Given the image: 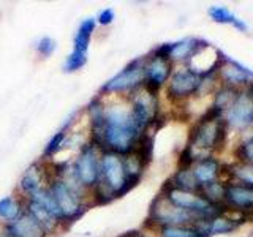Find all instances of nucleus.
<instances>
[{
    "instance_id": "13",
    "label": "nucleus",
    "mask_w": 253,
    "mask_h": 237,
    "mask_svg": "<svg viewBox=\"0 0 253 237\" xmlns=\"http://www.w3.org/2000/svg\"><path fill=\"white\" fill-rule=\"evenodd\" d=\"M218 78L223 81L225 87H231V89L239 90L241 87H247L253 81V73L241 65L239 62L231 60L229 57H225L221 65L218 68Z\"/></svg>"
},
{
    "instance_id": "12",
    "label": "nucleus",
    "mask_w": 253,
    "mask_h": 237,
    "mask_svg": "<svg viewBox=\"0 0 253 237\" xmlns=\"http://www.w3.org/2000/svg\"><path fill=\"white\" fill-rule=\"evenodd\" d=\"M223 201L226 207L239 210L242 215H247L253 212V187L239 184V182H226Z\"/></svg>"
},
{
    "instance_id": "27",
    "label": "nucleus",
    "mask_w": 253,
    "mask_h": 237,
    "mask_svg": "<svg viewBox=\"0 0 253 237\" xmlns=\"http://www.w3.org/2000/svg\"><path fill=\"white\" fill-rule=\"evenodd\" d=\"M236 157L239 163H253V136L245 139L236 149Z\"/></svg>"
},
{
    "instance_id": "5",
    "label": "nucleus",
    "mask_w": 253,
    "mask_h": 237,
    "mask_svg": "<svg viewBox=\"0 0 253 237\" xmlns=\"http://www.w3.org/2000/svg\"><path fill=\"white\" fill-rule=\"evenodd\" d=\"M100 158H101L100 150L95 149L89 141H85L79 146L78 155L73 160V163H71V171H73L75 179L89 193L101 180Z\"/></svg>"
},
{
    "instance_id": "7",
    "label": "nucleus",
    "mask_w": 253,
    "mask_h": 237,
    "mask_svg": "<svg viewBox=\"0 0 253 237\" xmlns=\"http://www.w3.org/2000/svg\"><path fill=\"white\" fill-rule=\"evenodd\" d=\"M100 168H101L100 185L105 187L113 195L114 199L124 198L126 193L131 192V188L126 184L124 157L113 152H103L100 158Z\"/></svg>"
},
{
    "instance_id": "8",
    "label": "nucleus",
    "mask_w": 253,
    "mask_h": 237,
    "mask_svg": "<svg viewBox=\"0 0 253 237\" xmlns=\"http://www.w3.org/2000/svg\"><path fill=\"white\" fill-rule=\"evenodd\" d=\"M204 76L196 73L192 68H180L174 70L166 84V95L172 103H182L187 101L195 95L203 90Z\"/></svg>"
},
{
    "instance_id": "10",
    "label": "nucleus",
    "mask_w": 253,
    "mask_h": 237,
    "mask_svg": "<svg viewBox=\"0 0 253 237\" xmlns=\"http://www.w3.org/2000/svg\"><path fill=\"white\" fill-rule=\"evenodd\" d=\"M225 118L228 126L234 130H245L253 123V97L247 90H239L234 101L225 111Z\"/></svg>"
},
{
    "instance_id": "21",
    "label": "nucleus",
    "mask_w": 253,
    "mask_h": 237,
    "mask_svg": "<svg viewBox=\"0 0 253 237\" xmlns=\"http://www.w3.org/2000/svg\"><path fill=\"white\" fill-rule=\"evenodd\" d=\"M208 14L209 18L213 21V22H218V24H229V26H233L234 29L241 30V32H247L249 27L247 24H245L242 19H239L237 16L231 11L228 10L226 6H221V5H213L208 10Z\"/></svg>"
},
{
    "instance_id": "11",
    "label": "nucleus",
    "mask_w": 253,
    "mask_h": 237,
    "mask_svg": "<svg viewBox=\"0 0 253 237\" xmlns=\"http://www.w3.org/2000/svg\"><path fill=\"white\" fill-rule=\"evenodd\" d=\"M49 179H51V172L49 168H47V161L44 160L35 161L22 172L18 184V192L24 199H27L32 195L38 193L40 190L46 188Z\"/></svg>"
},
{
    "instance_id": "15",
    "label": "nucleus",
    "mask_w": 253,
    "mask_h": 237,
    "mask_svg": "<svg viewBox=\"0 0 253 237\" xmlns=\"http://www.w3.org/2000/svg\"><path fill=\"white\" fill-rule=\"evenodd\" d=\"M192 172H193L196 184L200 185V190H201L206 185L218 182L220 176L223 174V166L218 161V158L209 155L195 161V164L192 166Z\"/></svg>"
},
{
    "instance_id": "25",
    "label": "nucleus",
    "mask_w": 253,
    "mask_h": 237,
    "mask_svg": "<svg viewBox=\"0 0 253 237\" xmlns=\"http://www.w3.org/2000/svg\"><path fill=\"white\" fill-rule=\"evenodd\" d=\"M89 62V52H81L73 49L67 57L65 62H63V71L65 73H76L81 68H84Z\"/></svg>"
},
{
    "instance_id": "6",
    "label": "nucleus",
    "mask_w": 253,
    "mask_h": 237,
    "mask_svg": "<svg viewBox=\"0 0 253 237\" xmlns=\"http://www.w3.org/2000/svg\"><path fill=\"white\" fill-rule=\"evenodd\" d=\"M198 221L192 213L182 210L171 204L163 195L158 193L149 205V215L146 218V228H163V226H182L190 225L196 226Z\"/></svg>"
},
{
    "instance_id": "14",
    "label": "nucleus",
    "mask_w": 253,
    "mask_h": 237,
    "mask_svg": "<svg viewBox=\"0 0 253 237\" xmlns=\"http://www.w3.org/2000/svg\"><path fill=\"white\" fill-rule=\"evenodd\" d=\"M208 46L209 43L201 38H182L176 43H169V60L172 63H190L195 59V55H198Z\"/></svg>"
},
{
    "instance_id": "17",
    "label": "nucleus",
    "mask_w": 253,
    "mask_h": 237,
    "mask_svg": "<svg viewBox=\"0 0 253 237\" xmlns=\"http://www.w3.org/2000/svg\"><path fill=\"white\" fill-rule=\"evenodd\" d=\"M78 114H79V111H75V113L62 123L60 128L52 134V138L47 141V144L44 146V150H43V160L44 161L52 160V158L59 152H62L63 146H67V141L70 138L71 128H73V125L78 118Z\"/></svg>"
},
{
    "instance_id": "23",
    "label": "nucleus",
    "mask_w": 253,
    "mask_h": 237,
    "mask_svg": "<svg viewBox=\"0 0 253 237\" xmlns=\"http://www.w3.org/2000/svg\"><path fill=\"white\" fill-rule=\"evenodd\" d=\"M229 169V182H239L244 185L253 187V163H236L233 166H228Z\"/></svg>"
},
{
    "instance_id": "22",
    "label": "nucleus",
    "mask_w": 253,
    "mask_h": 237,
    "mask_svg": "<svg viewBox=\"0 0 253 237\" xmlns=\"http://www.w3.org/2000/svg\"><path fill=\"white\" fill-rule=\"evenodd\" d=\"M171 187L182 190V192H190V193H200V185L196 184L193 177L192 168H177V171L168 179Z\"/></svg>"
},
{
    "instance_id": "3",
    "label": "nucleus",
    "mask_w": 253,
    "mask_h": 237,
    "mask_svg": "<svg viewBox=\"0 0 253 237\" xmlns=\"http://www.w3.org/2000/svg\"><path fill=\"white\" fill-rule=\"evenodd\" d=\"M144 62L146 55H141L130 60L126 65L114 75L111 79L100 87V97H111V95H119V97H128L130 93L136 92L144 85Z\"/></svg>"
},
{
    "instance_id": "30",
    "label": "nucleus",
    "mask_w": 253,
    "mask_h": 237,
    "mask_svg": "<svg viewBox=\"0 0 253 237\" xmlns=\"http://www.w3.org/2000/svg\"><path fill=\"white\" fill-rule=\"evenodd\" d=\"M133 234H134V231H128V233H124L121 236H117V237H133Z\"/></svg>"
},
{
    "instance_id": "19",
    "label": "nucleus",
    "mask_w": 253,
    "mask_h": 237,
    "mask_svg": "<svg viewBox=\"0 0 253 237\" xmlns=\"http://www.w3.org/2000/svg\"><path fill=\"white\" fill-rule=\"evenodd\" d=\"M26 212V199L21 195H10L0 199V220L5 225L13 223Z\"/></svg>"
},
{
    "instance_id": "4",
    "label": "nucleus",
    "mask_w": 253,
    "mask_h": 237,
    "mask_svg": "<svg viewBox=\"0 0 253 237\" xmlns=\"http://www.w3.org/2000/svg\"><path fill=\"white\" fill-rule=\"evenodd\" d=\"M128 103L131 116L134 122L142 131L158 130L162 126V113H160V101H158V95L146 90L141 87L136 92L130 93L125 97Z\"/></svg>"
},
{
    "instance_id": "24",
    "label": "nucleus",
    "mask_w": 253,
    "mask_h": 237,
    "mask_svg": "<svg viewBox=\"0 0 253 237\" xmlns=\"http://www.w3.org/2000/svg\"><path fill=\"white\" fill-rule=\"evenodd\" d=\"M158 237H204L196 226L182 225V226H163L158 228Z\"/></svg>"
},
{
    "instance_id": "29",
    "label": "nucleus",
    "mask_w": 253,
    "mask_h": 237,
    "mask_svg": "<svg viewBox=\"0 0 253 237\" xmlns=\"http://www.w3.org/2000/svg\"><path fill=\"white\" fill-rule=\"evenodd\" d=\"M133 237H152V236H149L146 233L139 231V229H136V231H134V234H133Z\"/></svg>"
},
{
    "instance_id": "2",
    "label": "nucleus",
    "mask_w": 253,
    "mask_h": 237,
    "mask_svg": "<svg viewBox=\"0 0 253 237\" xmlns=\"http://www.w3.org/2000/svg\"><path fill=\"white\" fill-rule=\"evenodd\" d=\"M228 125L223 120V113L217 108H209L201 116L188 134V147L193 152L196 161L209 157L213 150H220L226 139Z\"/></svg>"
},
{
    "instance_id": "9",
    "label": "nucleus",
    "mask_w": 253,
    "mask_h": 237,
    "mask_svg": "<svg viewBox=\"0 0 253 237\" xmlns=\"http://www.w3.org/2000/svg\"><path fill=\"white\" fill-rule=\"evenodd\" d=\"M174 71V63L169 59L158 57L149 52L144 62V89L158 95L163 87L168 84Z\"/></svg>"
},
{
    "instance_id": "1",
    "label": "nucleus",
    "mask_w": 253,
    "mask_h": 237,
    "mask_svg": "<svg viewBox=\"0 0 253 237\" xmlns=\"http://www.w3.org/2000/svg\"><path fill=\"white\" fill-rule=\"evenodd\" d=\"M142 131L134 122L125 98L122 101H105V118L98 141L92 144L100 152H113L121 157L134 152Z\"/></svg>"
},
{
    "instance_id": "18",
    "label": "nucleus",
    "mask_w": 253,
    "mask_h": 237,
    "mask_svg": "<svg viewBox=\"0 0 253 237\" xmlns=\"http://www.w3.org/2000/svg\"><path fill=\"white\" fill-rule=\"evenodd\" d=\"M6 226L14 237H49L46 229L34 217H30L27 212H24L18 220H14L13 223H8Z\"/></svg>"
},
{
    "instance_id": "28",
    "label": "nucleus",
    "mask_w": 253,
    "mask_h": 237,
    "mask_svg": "<svg viewBox=\"0 0 253 237\" xmlns=\"http://www.w3.org/2000/svg\"><path fill=\"white\" fill-rule=\"evenodd\" d=\"M95 19H97V26L108 27V26H111V24L114 22V19H116V11L113 10V8H105V10H101L98 13V16Z\"/></svg>"
},
{
    "instance_id": "26",
    "label": "nucleus",
    "mask_w": 253,
    "mask_h": 237,
    "mask_svg": "<svg viewBox=\"0 0 253 237\" xmlns=\"http://www.w3.org/2000/svg\"><path fill=\"white\" fill-rule=\"evenodd\" d=\"M57 49V41L52 37H43L40 38L37 44H35V51L42 59H47L55 52Z\"/></svg>"
},
{
    "instance_id": "20",
    "label": "nucleus",
    "mask_w": 253,
    "mask_h": 237,
    "mask_svg": "<svg viewBox=\"0 0 253 237\" xmlns=\"http://www.w3.org/2000/svg\"><path fill=\"white\" fill-rule=\"evenodd\" d=\"M95 29H97V19L95 18H85L79 22L73 37V49L81 52H89L90 40Z\"/></svg>"
},
{
    "instance_id": "16",
    "label": "nucleus",
    "mask_w": 253,
    "mask_h": 237,
    "mask_svg": "<svg viewBox=\"0 0 253 237\" xmlns=\"http://www.w3.org/2000/svg\"><path fill=\"white\" fill-rule=\"evenodd\" d=\"M242 225V218H233L228 217L226 213H220V215L212 217L208 221H201L198 223L196 228L203 233L204 237H212L218 234H229L236 231L237 228Z\"/></svg>"
}]
</instances>
